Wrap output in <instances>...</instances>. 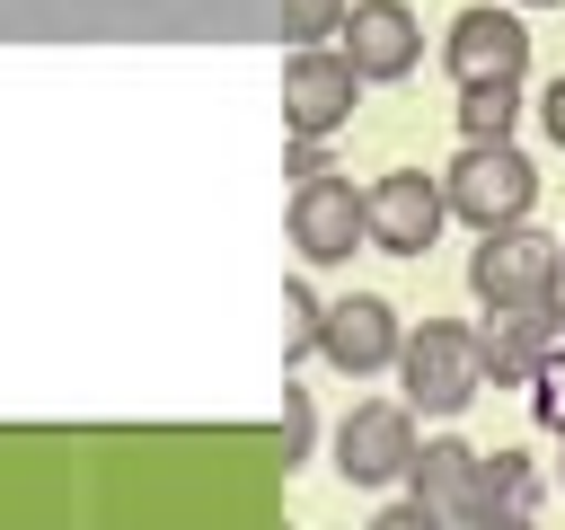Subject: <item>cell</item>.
I'll list each match as a JSON object with an SVG mask.
<instances>
[{
    "instance_id": "obj_8",
    "label": "cell",
    "mask_w": 565,
    "mask_h": 530,
    "mask_svg": "<svg viewBox=\"0 0 565 530\" xmlns=\"http://www.w3.org/2000/svg\"><path fill=\"white\" fill-rule=\"evenodd\" d=\"M291 247L300 265H344L353 247H371V221H362V186L353 177H300L291 186Z\"/></svg>"
},
{
    "instance_id": "obj_2",
    "label": "cell",
    "mask_w": 565,
    "mask_h": 530,
    "mask_svg": "<svg viewBox=\"0 0 565 530\" xmlns=\"http://www.w3.org/2000/svg\"><path fill=\"white\" fill-rule=\"evenodd\" d=\"M397 380H406V406H424V415H459V406L486 389V362H477V327L424 318V327L397 344Z\"/></svg>"
},
{
    "instance_id": "obj_6",
    "label": "cell",
    "mask_w": 565,
    "mask_h": 530,
    "mask_svg": "<svg viewBox=\"0 0 565 530\" xmlns=\"http://www.w3.org/2000/svg\"><path fill=\"white\" fill-rule=\"evenodd\" d=\"M556 353H565V300H556V292L503 300V309H486V327H477V362H486L494 380H539Z\"/></svg>"
},
{
    "instance_id": "obj_5",
    "label": "cell",
    "mask_w": 565,
    "mask_h": 530,
    "mask_svg": "<svg viewBox=\"0 0 565 530\" xmlns=\"http://www.w3.org/2000/svg\"><path fill=\"white\" fill-rule=\"evenodd\" d=\"M477 468H486V451H468V442H415V459H406V504L388 512V530L477 521Z\"/></svg>"
},
{
    "instance_id": "obj_1",
    "label": "cell",
    "mask_w": 565,
    "mask_h": 530,
    "mask_svg": "<svg viewBox=\"0 0 565 530\" xmlns=\"http://www.w3.org/2000/svg\"><path fill=\"white\" fill-rule=\"evenodd\" d=\"M441 203H450V221H468V230L530 221L539 168H530V150H512V141H459V159L441 168Z\"/></svg>"
},
{
    "instance_id": "obj_9",
    "label": "cell",
    "mask_w": 565,
    "mask_h": 530,
    "mask_svg": "<svg viewBox=\"0 0 565 530\" xmlns=\"http://www.w3.org/2000/svg\"><path fill=\"white\" fill-rule=\"evenodd\" d=\"M397 344H406V327H397V309H388L380 292H344V300H327V309H318V353H327L344 380L388 371V362H397Z\"/></svg>"
},
{
    "instance_id": "obj_4",
    "label": "cell",
    "mask_w": 565,
    "mask_h": 530,
    "mask_svg": "<svg viewBox=\"0 0 565 530\" xmlns=\"http://www.w3.org/2000/svg\"><path fill=\"white\" fill-rule=\"evenodd\" d=\"M353 106H362V71L344 62V44H291V62H282V132L327 141Z\"/></svg>"
},
{
    "instance_id": "obj_17",
    "label": "cell",
    "mask_w": 565,
    "mask_h": 530,
    "mask_svg": "<svg viewBox=\"0 0 565 530\" xmlns=\"http://www.w3.org/2000/svg\"><path fill=\"white\" fill-rule=\"evenodd\" d=\"M539 124H547V141H556V150H565V71H556V80H547V97H539Z\"/></svg>"
},
{
    "instance_id": "obj_10",
    "label": "cell",
    "mask_w": 565,
    "mask_h": 530,
    "mask_svg": "<svg viewBox=\"0 0 565 530\" xmlns=\"http://www.w3.org/2000/svg\"><path fill=\"white\" fill-rule=\"evenodd\" d=\"M406 459H415V406L371 398V406H353L335 424V477L344 486H397Z\"/></svg>"
},
{
    "instance_id": "obj_3",
    "label": "cell",
    "mask_w": 565,
    "mask_h": 530,
    "mask_svg": "<svg viewBox=\"0 0 565 530\" xmlns=\"http://www.w3.org/2000/svg\"><path fill=\"white\" fill-rule=\"evenodd\" d=\"M565 283V239L530 230V221H503V230H477V256H468V292L486 309L503 300H539Z\"/></svg>"
},
{
    "instance_id": "obj_7",
    "label": "cell",
    "mask_w": 565,
    "mask_h": 530,
    "mask_svg": "<svg viewBox=\"0 0 565 530\" xmlns=\"http://www.w3.org/2000/svg\"><path fill=\"white\" fill-rule=\"evenodd\" d=\"M362 221H371V247H380V256H424V247L441 239V221H450L441 177H424V168H388L380 186H362Z\"/></svg>"
},
{
    "instance_id": "obj_16",
    "label": "cell",
    "mask_w": 565,
    "mask_h": 530,
    "mask_svg": "<svg viewBox=\"0 0 565 530\" xmlns=\"http://www.w3.org/2000/svg\"><path fill=\"white\" fill-rule=\"evenodd\" d=\"M282 309H291V344H318V292L309 283H282Z\"/></svg>"
},
{
    "instance_id": "obj_12",
    "label": "cell",
    "mask_w": 565,
    "mask_h": 530,
    "mask_svg": "<svg viewBox=\"0 0 565 530\" xmlns=\"http://www.w3.org/2000/svg\"><path fill=\"white\" fill-rule=\"evenodd\" d=\"M441 62H450L459 88H477V80H521V71H530V26H521L512 9H459L450 35H441Z\"/></svg>"
},
{
    "instance_id": "obj_13",
    "label": "cell",
    "mask_w": 565,
    "mask_h": 530,
    "mask_svg": "<svg viewBox=\"0 0 565 530\" xmlns=\"http://www.w3.org/2000/svg\"><path fill=\"white\" fill-rule=\"evenodd\" d=\"M512 124H521V80L459 88V141H512Z\"/></svg>"
},
{
    "instance_id": "obj_15",
    "label": "cell",
    "mask_w": 565,
    "mask_h": 530,
    "mask_svg": "<svg viewBox=\"0 0 565 530\" xmlns=\"http://www.w3.org/2000/svg\"><path fill=\"white\" fill-rule=\"evenodd\" d=\"M274 18H282L291 44H327L344 26V0H274Z\"/></svg>"
},
{
    "instance_id": "obj_18",
    "label": "cell",
    "mask_w": 565,
    "mask_h": 530,
    "mask_svg": "<svg viewBox=\"0 0 565 530\" xmlns=\"http://www.w3.org/2000/svg\"><path fill=\"white\" fill-rule=\"evenodd\" d=\"M521 9H547V0H521Z\"/></svg>"
},
{
    "instance_id": "obj_11",
    "label": "cell",
    "mask_w": 565,
    "mask_h": 530,
    "mask_svg": "<svg viewBox=\"0 0 565 530\" xmlns=\"http://www.w3.org/2000/svg\"><path fill=\"white\" fill-rule=\"evenodd\" d=\"M344 62L362 71V88L371 80H406L415 62H424V26H415V9L406 0H344Z\"/></svg>"
},
{
    "instance_id": "obj_14",
    "label": "cell",
    "mask_w": 565,
    "mask_h": 530,
    "mask_svg": "<svg viewBox=\"0 0 565 530\" xmlns=\"http://www.w3.org/2000/svg\"><path fill=\"white\" fill-rule=\"evenodd\" d=\"M530 495H539V486H530L521 459H486V468H477V521H494V512H530Z\"/></svg>"
}]
</instances>
